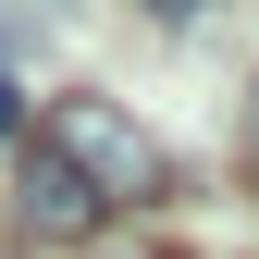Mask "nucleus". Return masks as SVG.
Segmentation results:
<instances>
[{
    "label": "nucleus",
    "mask_w": 259,
    "mask_h": 259,
    "mask_svg": "<svg viewBox=\"0 0 259 259\" xmlns=\"http://www.w3.org/2000/svg\"><path fill=\"white\" fill-rule=\"evenodd\" d=\"M25 123H37V111H25V87H13V74H0V136H13V148H25Z\"/></svg>",
    "instance_id": "obj_3"
},
{
    "label": "nucleus",
    "mask_w": 259,
    "mask_h": 259,
    "mask_svg": "<svg viewBox=\"0 0 259 259\" xmlns=\"http://www.w3.org/2000/svg\"><path fill=\"white\" fill-rule=\"evenodd\" d=\"M13 210H25V235H99V222H111V210L87 198L62 160H37V148H25V173H13Z\"/></svg>",
    "instance_id": "obj_2"
},
{
    "label": "nucleus",
    "mask_w": 259,
    "mask_h": 259,
    "mask_svg": "<svg viewBox=\"0 0 259 259\" xmlns=\"http://www.w3.org/2000/svg\"><path fill=\"white\" fill-rule=\"evenodd\" d=\"M247 173H259V99H247Z\"/></svg>",
    "instance_id": "obj_4"
},
{
    "label": "nucleus",
    "mask_w": 259,
    "mask_h": 259,
    "mask_svg": "<svg viewBox=\"0 0 259 259\" xmlns=\"http://www.w3.org/2000/svg\"><path fill=\"white\" fill-rule=\"evenodd\" d=\"M25 148L62 160L99 210H160V198H173V148H160L123 99H87V87H74V99H50L37 123H25Z\"/></svg>",
    "instance_id": "obj_1"
}]
</instances>
